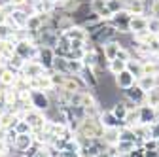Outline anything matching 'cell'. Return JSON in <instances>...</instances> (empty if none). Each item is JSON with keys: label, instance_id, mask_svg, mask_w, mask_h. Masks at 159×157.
<instances>
[{"label": "cell", "instance_id": "1", "mask_svg": "<svg viewBox=\"0 0 159 157\" xmlns=\"http://www.w3.org/2000/svg\"><path fill=\"white\" fill-rule=\"evenodd\" d=\"M80 138H102L104 134V125L101 123V119H95V117H85V119H82V123H80V129L76 132Z\"/></svg>", "mask_w": 159, "mask_h": 157}, {"label": "cell", "instance_id": "2", "mask_svg": "<svg viewBox=\"0 0 159 157\" xmlns=\"http://www.w3.org/2000/svg\"><path fill=\"white\" fill-rule=\"evenodd\" d=\"M29 102H30V108L38 110V112H48L53 106L48 91H40V89H30V101Z\"/></svg>", "mask_w": 159, "mask_h": 157}, {"label": "cell", "instance_id": "3", "mask_svg": "<svg viewBox=\"0 0 159 157\" xmlns=\"http://www.w3.org/2000/svg\"><path fill=\"white\" fill-rule=\"evenodd\" d=\"M131 19H133V13H129L127 10H121V11H117L112 15L110 19V25L119 32V34H131L129 32V25H131Z\"/></svg>", "mask_w": 159, "mask_h": 157}, {"label": "cell", "instance_id": "4", "mask_svg": "<svg viewBox=\"0 0 159 157\" xmlns=\"http://www.w3.org/2000/svg\"><path fill=\"white\" fill-rule=\"evenodd\" d=\"M38 49H40V46H36L32 40H23V42L15 44V55H19L25 61H34L38 55Z\"/></svg>", "mask_w": 159, "mask_h": 157}, {"label": "cell", "instance_id": "5", "mask_svg": "<svg viewBox=\"0 0 159 157\" xmlns=\"http://www.w3.org/2000/svg\"><path fill=\"white\" fill-rule=\"evenodd\" d=\"M123 101L133 102V104L138 108V106L146 104V91H144V89H140L138 85H133L131 89L123 91Z\"/></svg>", "mask_w": 159, "mask_h": 157}, {"label": "cell", "instance_id": "6", "mask_svg": "<svg viewBox=\"0 0 159 157\" xmlns=\"http://www.w3.org/2000/svg\"><path fill=\"white\" fill-rule=\"evenodd\" d=\"M55 49L53 47H46V46H40V49H38V55H36V59L34 61H38L40 65H42L46 70H51L53 68V61H55Z\"/></svg>", "mask_w": 159, "mask_h": 157}, {"label": "cell", "instance_id": "7", "mask_svg": "<svg viewBox=\"0 0 159 157\" xmlns=\"http://www.w3.org/2000/svg\"><path fill=\"white\" fill-rule=\"evenodd\" d=\"M114 82H116V87L117 89H121V91H127L131 89L133 85H136V76L131 72V70H123V72H119L117 76H114Z\"/></svg>", "mask_w": 159, "mask_h": 157}, {"label": "cell", "instance_id": "8", "mask_svg": "<svg viewBox=\"0 0 159 157\" xmlns=\"http://www.w3.org/2000/svg\"><path fill=\"white\" fill-rule=\"evenodd\" d=\"M25 121L30 125V129H32V132H38V131H42L44 129V125H46V115H44V112H38V110H29L27 112V115H25Z\"/></svg>", "mask_w": 159, "mask_h": 157}, {"label": "cell", "instance_id": "9", "mask_svg": "<svg viewBox=\"0 0 159 157\" xmlns=\"http://www.w3.org/2000/svg\"><path fill=\"white\" fill-rule=\"evenodd\" d=\"M89 6H91V11H93V13H97L98 17L102 19V21H110L112 15H114V13L110 11L108 4H106V0H91Z\"/></svg>", "mask_w": 159, "mask_h": 157}, {"label": "cell", "instance_id": "10", "mask_svg": "<svg viewBox=\"0 0 159 157\" xmlns=\"http://www.w3.org/2000/svg\"><path fill=\"white\" fill-rule=\"evenodd\" d=\"M32 144H34V134H32V132H23V134H17V140H15V144H13V150H15L19 155H23Z\"/></svg>", "mask_w": 159, "mask_h": 157}, {"label": "cell", "instance_id": "11", "mask_svg": "<svg viewBox=\"0 0 159 157\" xmlns=\"http://www.w3.org/2000/svg\"><path fill=\"white\" fill-rule=\"evenodd\" d=\"M48 70L40 65L38 61H27L25 63V66H23V70H21V74L25 76V78H29V80H32V78H38V76H42V74H46Z\"/></svg>", "mask_w": 159, "mask_h": 157}, {"label": "cell", "instance_id": "12", "mask_svg": "<svg viewBox=\"0 0 159 157\" xmlns=\"http://www.w3.org/2000/svg\"><path fill=\"white\" fill-rule=\"evenodd\" d=\"M159 117V112L155 106H150V104H142L140 106V123L142 125H152L157 121Z\"/></svg>", "mask_w": 159, "mask_h": 157}, {"label": "cell", "instance_id": "13", "mask_svg": "<svg viewBox=\"0 0 159 157\" xmlns=\"http://www.w3.org/2000/svg\"><path fill=\"white\" fill-rule=\"evenodd\" d=\"M110 148H112V153L116 157H127L134 148H138V144L131 142V140H119L116 146H110Z\"/></svg>", "mask_w": 159, "mask_h": 157}, {"label": "cell", "instance_id": "14", "mask_svg": "<svg viewBox=\"0 0 159 157\" xmlns=\"http://www.w3.org/2000/svg\"><path fill=\"white\" fill-rule=\"evenodd\" d=\"M78 76H82V80L85 82V85L89 87V89H97L98 87V78H97V70L95 68H91V66H85L84 65V68H82V72H80Z\"/></svg>", "mask_w": 159, "mask_h": 157}, {"label": "cell", "instance_id": "15", "mask_svg": "<svg viewBox=\"0 0 159 157\" xmlns=\"http://www.w3.org/2000/svg\"><path fill=\"white\" fill-rule=\"evenodd\" d=\"M63 36H66L68 40H82V42H85L87 38H89V32L82 25H72L70 29L63 30Z\"/></svg>", "mask_w": 159, "mask_h": 157}, {"label": "cell", "instance_id": "16", "mask_svg": "<svg viewBox=\"0 0 159 157\" xmlns=\"http://www.w3.org/2000/svg\"><path fill=\"white\" fill-rule=\"evenodd\" d=\"M101 123L104 125V129H110V127H125V121H119L117 117L114 115L112 110H102V114H101Z\"/></svg>", "mask_w": 159, "mask_h": 157}, {"label": "cell", "instance_id": "17", "mask_svg": "<svg viewBox=\"0 0 159 157\" xmlns=\"http://www.w3.org/2000/svg\"><path fill=\"white\" fill-rule=\"evenodd\" d=\"M101 47H102V53H104V57L108 59V63H110V61H114V59H117V53H119V49L123 47V44H119L117 40H112V42H106V44H102Z\"/></svg>", "mask_w": 159, "mask_h": 157}, {"label": "cell", "instance_id": "18", "mask_svg": "<svg viewBox=\"0 0 159 157\" xmlns=\"http://www.w3.org/2000/svg\"><path fill=\"white\" fill-rule=\"evenodd\" d=\"M142 30H148V15H133L129 32L134 34V32H142Z\"/></svg>", "mask_w": 159, "mask_h": 157}, {"label": "cell", "instance_id": "19", "mask_svg": "<svg viewBox=\"0 0 159 157\" xmlns=\"http://www.w3.org/2000/svg\"><path fill=\"white\" fill-rule=\"evenodd\" d=\"M119 129L121 127H110V129H104V134H102V140L104 144L110 148V146H116L119 142Z\"/></svg>", "mask_w": 159, "mask_h": 157}, {"label": "cell", "instance_id": "20", "mask_svg": "<svg viewBox=\"0 0 159 157\" xmlns=\"http://www.w3.org/2000/svg\"><path fill=\"white\" fill-rule=\"evenodd\" d=\"M136 85L148 93V91H152L153 87H157V76H148V74H144V76H140V78L136 80Z\"/></svg>", "mask_w": 159, "mask_h": 157}, {"label": "cell", "instance_id": "21", "mask_svg": "<svg viewBox=\"0 0 159 157\" xmlns=\"http://www.w3.org/2000/svg\"><path fill=\"white\" fill-rule=\"evenodd\" d=\"M110 110L114 112V115L117 117L119 121H125V117H127V114H129V108H127L125 101H116V102L112 104V108H110Z\"/></svg>", "mask_w": 159, "mask_h": 157}, {"label": "cell", "instance_id": "22", "mask_svg": "<svg viewBox=\"0 0 159 157\" xmlns=\"http://www.w3.org/2000/svg\"><path fill=\"white\" fill-rule=\"evenodd\" d=\"M15 80H17V74L11 72V70H6L2 76H0V91H6V89L13 87Z\"/></svg>", "mask_w": 159, "mask_h": 157}, {"label": "cell", "instance_id": "23", "mask_svg": "<svg viewBox=\"0 0 159 157\" xmlns=\"http://www.w3.org/2000/svg\"><path fill=\"white\" fill-rule=\"evenodd\" d=\"M53 72H59V74H65L68 76L70 74V66H68V59L65 57H55V61H53Z\"/></svg>", "mask_w": 159, "mask_h": 157}, {"label": "cell", "instance_id": "24", "mask_svg": "<svg viewBox=\"0 0 159 157\" xmlns=\"http://www.w3.org/2000/svg\"><path fill=\"white\" fill-rule=\"evenodd\" d=\"M25 59H21L19 55H13L10 61L6 63V66H8V70H11V72H15V74H21V70H23V66H25Z\"/></svg>", "mask_w": 159, "mask_h": 157}, {"label": "cell", "instance_id": "25", "mask_svg": "<svg viewBox=\"0 0 159 157\" xmlns=\"http://www.w3.org/2000/svg\"><path fill=\"white\" fill-rule=\"evenodd\" d=\"M125 68H127V63H125V61H121V59H114V61L108 63V68H106V70H108L112 76H117L119 72H123Z\"/></svg>", "mask_w": 159, "mask_h": 157}, {"label": "cell", "instance_id": "26", "mask_svg": "<svg viewBox=\"0 0 159 157\" xmlns=\"http://www.w3.org/2000/svg\"><path fill=\"white\" fill-rule=\"evenodd\" d=\"M138 123H140V106L134 110H129V114L125 117V125H129V127H134Z\"/></svg>", "mask_w": 159, "mask_h": 157}, {"label": "cell", "instance_id": "27", "mask_svg": "<svg viewBox=\"0 0 159 157\" xmlns=\"http://www.w3.org/2000/svg\"><path fill=\"white\" fill-rule=\"evenodd\" d=\"M127 70H131V72L136 76V80H138L140 76H144V72H142V61H138V59H134V57L127 63Z\"/></svg>", "mask_w": 159, "mask_h": 157}, {"label": "cell", "instance_id": "28", "mask_svg": "<svg viewBox=\"0 0 159 157\" xmlns=\"http://www.w3.org/2000/svg\"><path fill=\"white\" fill-rule=\"evenodd\" d=\"M146 104H150V106H159V85L157 87H153L152 91H148L146 93Z\"/></svg>", "mask_w": 159, "mask_h": 157}, {"label": "cell", "instance_id": "29", "mask_svg": "<svg viewBox=\"0 0 159 157\" xmlns=\"http://www.w3.org/2000/svg\"><path fill=\"white\" fill-rule=\"evenodd\" d=\"M148 30H150L153 36L159 34V17H155V15H148Z\"/></svg>", "mask_w": 159, "mask_h": 157}, {"label": "cell", "instance_id": "30", "mask_svg": "<svg viewBox=\"0 0 159 157\" xmlns=\"http://www.w3.org/2000/svg\"><path fill=\"white\" fill-rule=\"evenodd\" d=\"M106 4H108V8H110L112 13H117V11L125 10V2H123V0H108Z\"/></svg>", "mask_w": 159, "mask_h": 157}, {"label": "cell", "instance_id": "31", "mask_svg": "<svg viewBox=\"0 0 159 157\" xmlns=\"http://www.w3.org/2000/svg\"><path fill=\"white\" fill-rule=\"evenodd\" d=\"M17 134H19V132H17L15 129H8V131H6V138H4V142H6L10 148H13V144H15V140H17Z\"/></svg>", "mask_w": 159, "mask_h": 157}, {"label": "cell", "instance_id": "32", "mask_svg": "<svg viewBox=\"0 0 159 157\" xmlns=\"http://www.w3.org/2000/svg\"><path fill=\"white\" fill-rule=\"evenodd\" d=\"M15 131H17L19 134H23V132H32L30 125H29L25 119H19V121H17V125H15Z\"/></svg>", "mask_w": 159, "mask_h": 157}, {"label": "cell", "instance_id": "33", "mask_svg": "<svg viewBox=\"0 0 159 157\" xmlns=\"http://www.w3.org/2000/svg\"><path fill=\"white\" fill-rule=\"evenodd\" d=\"M142 148L144 150H157V140L155 138H148V140H144Z\"/></svg>", "mask_w": 159, "mask_h": 157}, {"label": "cell", "instance_id": "34", "mask_svg": "<svg viewBox=\"0 0 159 157\" xmlns=\"http://www.w3.org/2000/svg\"><path fill=\"white\" fill-rule=\"evenodd\" d=\"M8 19H10V15L4 11L2 6H0V25H6V23H8Z\"/></svg>", "mask_w": 159, "mask_h": 157}, {"label": "cell", "instance_id": "35", "mask_svg": "<svg viewBox=\"0 0 159 157\" xmlns=\"http://www.w3.org/2000/svg\"><path fill=\"white\" fill-rule=\"evenodd\" d=\"M144 157H159V150H144Z\"/></svg>", "mask_w": 159, "mask_h": 157}, {"label": "cell", "instance_id": "36", "mask_svg": "<svg viewBox=\"0 0 159 157\" xmlns=\"http://www.w3.org/2000/svg\"><path fill=\"white\" fill-rule=\"evenodd\" d=\"M27 2H30V0H11V4H13L15 8H21V6H25Z\"/></svg>", "mask_w": 159, "mask_h": 157}, {"label": "cell", "instance_id": "37", "mask_svg": "<svg viewBox=\"0 0 159 157\" xmlns=\"http://www.w3.org/2000/svg\"><path fill=\"white\" fill-rule=\"evenodd\" d=\"M155 38H157V42H159V34H157V36H155Z\"/></svg>", "mask_w": 159, "mask_h": 157}, {"label": "cell", "instance_id": "38", "mask_svg": "<svg viewBox=\"0 0 159 157\" xmlns=\"http://www.w3.org/2000/svg\"><path fill=\"white\" fill-rule=\"evenodd\" d=\"M30 2H38V0H30Z\"/></svg>", "mask_w": 159, "mask_h": 157}]
</instances>
